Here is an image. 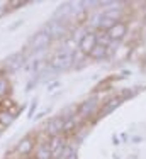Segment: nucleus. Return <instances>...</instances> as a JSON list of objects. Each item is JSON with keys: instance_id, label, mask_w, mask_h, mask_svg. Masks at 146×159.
Returning <instances> with one entry per match:
<instances>
[{"instance_id": "20e7f679", "label": "nucleus", "mask_w": 146, "mask_h": 159, "mask_svg": "<svg viewBox=\"0 0 146 159\" xmlns=\"http://www.w3.org/2000/svg\"><path fill=\"white\" fill-rule=\"evenodd\" d=\"M36 142H37V137L34 134H27L21 139L14 147V152L19 156V159L22 157H27V156H32V151L36 147Z\"/></svg>"}, {"instance_id": "1a4fd4ad", "label": "nucleus", "mask_w": 146, "mask_h": 159, "mask_svg": "<svg viewBox=\"0 0 146 159\" xmlns=\"http://www.w3.org/2000/svg\"><path fill=\"white\" fill-rule=\"evenodd\" d=\"M32 157L34 159H51L53 157L51 147H49V139H37L36 147L32 151Z\"/></svg>"}, {"instance_id": "7ed1b4c3", "label": "nucleus", "mask_w": 146, "mask_h": 159, "mask_svg": "<svg viewBox=\"0 0 146 159\" xmlns=\"http://www.w3.org/2000/svg\"><path fill=\"white\" fill-rule=\"evenodd\" d=\"M26 61H27V54H26L24 51H15V52H10L9 56H5V58L2 59V63H0V73L2 75H15L19 73V71L24 68Z\"/></svg>"}, {"instance_id": "393cba45", "label": "nucleus", "mask_w": 146, "mask_h": 159, "mask_svg": "<svg viewBox=\"0 0 146 159\" xmlns=\"http://www.w3.org/2000/svg\"><path fill=\"white\" fill-rule=\"evenodd\" d=\"M0 110H2V100H0Z\"/></svg>"}, {"instance_id": "ddd939ff", "label": "nucleus", "mask_w": 146, "mask_h": 159, "mask_svg": "<svg viewBox=\"0 0 146 159\" xmlns=\"http://www.w3.org/2000/svg\"><path fill=\"white\" fill-rule=\"evenodd\" d=\"M119 105H121V98H112V100L105 102V105H104L102 108H99V113H97V115H99V117H105L107 113L114 112V108H117Z\"/></svg>"}, {"instance_id": "aec40b11", "label": "nucleus", "mask_w": 146, "mask_h": 159, "mask_svg": "<svg viewBox=\"0 0 146 159\" xmlns=\"http://www.w3.org/2000/svg\"><path fill=\"white\" fill-rule=\"evenodd\" d=\"M58 86H61V81H60V80H53V81H49V83H48V92H49V93L55 92V90L58 88Z\"/></svg>"}, {"instance_id": "6e6552de", "label": "nucleus", "mask_w": 146, "mask_h": 159, "mask_svg": "<svg viewBox=\"0 0 146 159\" xmlns=\"http://www.w3.org/2000/svg\"><path fill=\"white\" fill-rule=\"evenodd\" d=\"M97 44H99L97 34H95L94 31H87L85 34H83L82 39L78 41V51H80V54L88 56V54H90V51L97 46Z\"/></svg>"}, {"instance_id": "a211bd4d", "label": "nucleus", "mask_w": 146, "mask_h": 159, "mask_svg": "<svg viewBox=\"0 0 146 159\" xmlns=\"http://www.w3.org/2000/svg\"><path fill=\"white\" fill-rule=\"evenodd\" d=\"M9 14V0H0V19Z\"/></svg>"}, {"instance_id": "2eb2a0df", "label": "nucleus", "mask_w": 146, "mask_h": 159, "mask_svg": "<svg viewBox=\"0 0 146 159\" xmlns=\"http://www.w3.org/2000/svg\"><path fill=\"white\" fill-rule=\"evenodd\" d=\"M15 119H17V117H14L9 110H5V108H2V110H0V125H2L3 129H7V127L12 125V124L15 122Z\"/></svg>"}, {"instance_id": "0eeeda50", "label": "nucleus", "mask_w": 146, "mask_h": 159, "mask_svg": "<svg viewBox=\"0 0 146 159\" xmlns=\"http://www.w3.org/2000/svg\"><path fill=\"white\" fill-rule=\"evenodd\" d=\"M63 127H65V119L61 115H53L44 125V134L48 137L55 135H63Z\"/></svg>"}, {"instance_id": "39448f33", "label": "nucleus", "mask_w": 146, "mask_h": 159, "mask_svg": "<svg viewBox=\"0 0 146 159\" xmlns=\"http://www.w3.org/2000/svg\"><path fill=\"white\" fill-rule=\"evenodd\" d=\"M43 31H46L51 36V39H63V37H66L68 34V25L65 20H56V19H51V20H48L46 24L43 25Z\"/></svg>"}, {"instance_id": "423d86ee", "label": "nucleus", "mask_w": 146, "mask_h": 159, "mask_svg": "<svg viewBox=\"0 0 146 159\" xmlns=\"http://www.w3.org/2000/svg\"><path fill=\"white\" fill-rule=\"evenodd\" d=\"M99 113V100L97 98H88V100L82 102V103L78 105V113H76V117L78 119H90L92 115H97Z\"/></svg>"}, {"instance_id": "f257e3e1", "label": "nucleus", "mask_w": 146, "mask_h": 159, "mask_svg": "<svg viewBox=\"0 0 146 159\" xmlns=\"http://www.w3.org/2000/svg\"><path fill=\"white\" fill-rule=\"evenodd\" d=\"M75 64V52L70 48H61L48 59V66L55 71H66Z\"/></svg>"}, {"instance_id": "f03ea898", "label": "nucleus", "mask_w": 146, "mask_h": 159, "mask_svg": "<svg viewBox=\"0 0 146 159\" xmlns=\"http://www.w3.org/2000/svg\"><path fill=\"white\" fill-rule=\"evenodd\" d=\"M53 43L51 36H49L46 31H43V29H39L37 32H34L32 36L27 39V44H26V49L24 52L27 54H37V52H46V49L49 48V44Z\"/></svg>"}, {"instance_id": "9b49d317", "label": "nucleus", "mask_w": 146, "mask_h": 159, "mask_svg": "<svg viewBox=\"0 0 146 159\" xmlns=\"http://www.w3.org/2000/svg\"><path fill=\"white\" fill-rule=\"evenodd\" d=\"M71 17V2H65V3H60L58 9L55 10V14H53V19H56V20H65L66 22V19Z\"/></svg>"}, {"instance_id": "f8f14e48", "label": "nucleus", "mask_w": 146, "mask_h": 159, "mask_svg": "<svg viewBox=\"0 0 146 159\" xmlns=\"http://www.w3.org/2000/svg\"><path fill=\"white\" fill-rule=\"evenodd\" d=\"M10 93H12V83H10L9 76L0 73V100L9 98Z\"/></svg>"}, {"instance_id": "9d476101", "label": "nucleus", "mask_w": 146, "mask_h": 159, "mask_svg": "<svg viewBox=\"0 0 146 159\" xmlns=\"http://www.w3.org/2000/svg\"><path fill=\"white\" fill-rule=\"evenodd\" d=\"M126 32H128V25H126V22H122V20L116 22L112 27L105 31L107 37H109V41H112V43H119V41H121L122 37L126 36Z\"/></svg>"}, {"instance_id": "4468645a", "label": "nucleus", "mask_w": 146, "mask_h": 159, "mask_svg": "<svg viewBox=\"0 0 146 159\" xmlns=\"http://www.w3.org/2000/svg\"><path fill=\"white\" fill-rule=\"evenodd\" d=\"M107 44H97L94 49L90 51V54H88V58L95 59V61H99V59H104L107 56Z\"/></svg>"}, {"instance_id": "6ab92c4d", "label": "nucleus", "mask_w": 146, "mask_h": 159, "mask_svg": "<svg viewBox=\"0 0 146 159\" xmlns=\"http://www.w3.org/2000/svg\"><path fill=\"white\" fill-rule=\"evenodd\" d=\"M37 83H39V81H37V76H32V78H31L29 81H27V85H26V93L32 92V90H34V86H36Z\"/></svg>"}, {"instance_id": "5701e85b", "label": "nucleus", "mask_w": 146, "mask_h": 159, "mask_svg": "<svg viewBox=\"0 0 146 159\" xmlns=\"http://www.w3.org/2000/svg\"><path fill=\"white\" fill-rule=\"evenodd\" d=\"M3 130H5V129H3L2 125H0V135H2V134H3Z\"/></svg>"}, {"instance_id": "dca6fc26", "label": "nucleus", "mask_w": 146, "mask_h": 159, "mask_svg": "<svg viewBox=\"0 0 146 159\" xmlns=\"http://www.w3.org/2000/svg\"><path fill=\"white\" fill-rule=\"evenodd\" d=\"M37 107H39V100H37V97H36V98H32V100H31V103H29V110H27V119L29 120L34 119V113H36Z\"/></svg>"}, {"instance_id": "b1692460", "label": "nucleus", "mask_w": 146, "mask_h": 159, "mask_svg": "<svg viewBox=\"0 0 146 159\" xmlns=\"http://www.w3.org/2000/svg\"><path fill=\"white\" fill-rule=\"evenodd\" d=\"M22 159H34L32 156H27V157H22Z\"/></svg>"}, {"instance_id": "4be33fe9", "label": "nucleus", "mask_w": 146, "mask_h": 159, "mask_svg": "<svg viewBox=\"0 0 146 159\" xmlns=\"http://www.w3.org/2000/svg\"><path fill=\"white\" fill-rule=\"evenodd\" d=\"M49 112V108H46V110H43V112H39V113H36V115H34V119H36V120H41V119H43V117L46 115V113H48Z\"/></svg>"}, {"instance_id": "412c9836", "label": "nucleus", "mask_w": 146, "mask_h": 159, "mask_svg": "<svg viewBox=\"0 0 146 159\" xmlns=\"http://www.w3.org/2000/svg\"><path fill=\"white\" fill-rule=\"evenodd\" d=\"M21 25H24V20H22V19H19L17 22H14V24H10V25H9V31H10V32H14L15 29H19Z\"/></svg>"}, {"instance_id": "f3484780", "label": "nucleus", "mask_w": 146, "mask_h": 159, "mask_svg": "<svg viewBox=\"0 0 146 159\" xmlns=\"http://www.w3.org/2000/svg\"><path fill=\"white\" fill-rule=\"evenodd\" d=\"M27 3H31V2H24V0H9V12L21 9V7L27 5Z\"/></svg>"}]
</instances>
